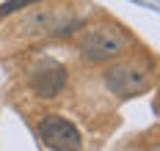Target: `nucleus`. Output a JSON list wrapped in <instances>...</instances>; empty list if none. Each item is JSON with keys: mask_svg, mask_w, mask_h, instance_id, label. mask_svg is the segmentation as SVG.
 Returning a JSON list of instances; mask_svg holds the SVG:
<instances>
[{"mask_svg": "<svg viewBox=\"0 0 160 151\" xmlns=\"http://www.w3.org/2000/svg\"><path fill=\"white\" fill-rule=\"evenodd\" d=\"M33 3H42V0H6L0 6V17H8V14H14L19 8H25V6H33Z\"/></svg>", "mask_w": 160, "mask_h": 151, "instance_id": "5", "label": "nucleus"}, {"mask_svg": "<svg viewBox=\"0 0 160 151\" xmlns=\"http://www.w3.org/2000/svg\"><path fill=\"white\" fill-rule=\"evenodd\" d=\"M28 85H31V91L36 96H42V99H52V96H58L61 91H64L66 85V71L61 63H55V61H39V63H33L28 69Z\"/></svg>", "mask_w": 160, "mask_h": 151, "instance_id": "3", "label": "nucleus"}, {"mask_svg": "<svg viewBox=\"0 0 160 151\" xmlns=\"http://www.w3.org/2000/svg\"><path fill=\"white\" fill-rule=\"evenodd\" d=\"M39 135L44 140L47 149H55V151H75L80 149V132L72 121H66L61 116H47L42 124H39Z\"/></svg>", "mask_w": 160, "mask_h": 151, "instance_id": "4", "label": "nucleus"}, {"mask_svg": "<svg viewBox=\"0 0 160 151\" xmlns=\"http://www.w3.org/2000/svg\"><path fill=\"white\" fill-rule=\"evenodd\" d=\"M105 85L116 96L127 99V96H135L152 85V71L138 61H124V63H116L105 71Z\"/></svg>", "mask_w": 160, "mask_h": 151, "instance_id": "2", "label": "nucleus"}, {"mask_svg": "<svg viewBox=\"0 0 160 151\" xmlns=\"http://www.w3.org/2000/svg\"><path fill=\"white\" fill-rule=\"evenodd\" d=\"M127 44H130V39L122 28H116V25H94L80 39V52L88 61L102 63V61H113L122 52H127Z\"/></svg>", "mask_w": 160, "mask_h": 151, "instance_id": "1", "label": "nucleus"}]
</instances>
